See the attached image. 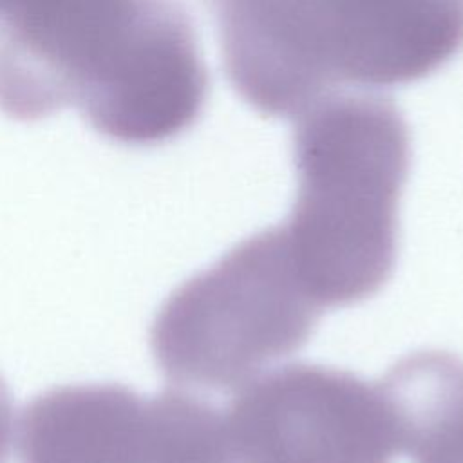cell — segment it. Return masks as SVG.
Instances as JSON below:
<instances>
[{
	"label": "cell",
	"mask_w": 463,
	"mask_h": 463,
	"mask_svg": "<svg viewBox=\"0 0 463 463\" xmlns=\"http://www.w3.org/2000/svg\"><path fill=\"white\" fill-rule=\"evenodd\" d=\"M208 89L177 0H38L2 20L0 110L13 119L76 107L101 136L148 146L188 130Z\"/></svg>",
	"instance_id": "6da1fadb"
},
{
	"label": "cell",
	"mask_w": 463,
	"mask_h": 463,
	"mask_svg": "<svg viewBox=\"0 0 463 463\" xmlns=\"http://www.w3.org/2000/svg\"><path fill=\"white\" fill-rule=\"evenodd\" d=\"M20 463H239L226 414L183 391L63 385L25 405Z\"/></svg>",
	"instance_id": "5b68a950"
},
{
	"label": "cell",
	"mask_w": 463,
	"mask_h": 463,
	"mask_svg": "<svg viewBox=\"0 0 463 463\" xmlns=\"http://www.w3.org/2000/svg\"><path fill=\"white\" fill-rule=\"evenodd\" d=\"M257 112L298 118L345 87L420 81L463 51V0H204Z\"/></svg>",
	"instance_id": "7a4b0ae2"
},
{
	"label": "cell",
	"mask_w": 463,
	"mask_h": 463,
	"mask_svg": "<svg viewBox=\"0 0 463 463\" xmlns=\"http://www.w3.org/2000/svg\"><path fill=\"white\" fill-rule=\"evenodd\" d=\"M320 309L280 224L239 242L174 289L154 318L150 345L172 383L224 391L298 351Z\"/></svg>",
	"instance_id": "277c9868"
},
{
	"label": "cell",
	"mask_w": 463,
	"mask_h": 463,
	"mask_svg": "<svg viewBox=\"0 0 463 463\" xmlns=\"http://www.w3.org/2000/svg\"><path fill=\"white\" fill-rule=\"evenodd\" d=\"M33 2H38V0H0V22L13 11H16L24 5H29Z\"/></svg>",
	"instance_id": "9c48e42d"
},
{
	"label": "cell",
	"mask_w": 463,
	"mask_h": 463,
	"mask_svg": "<svg viewBox=\"0 0 463 463\" xmlns=\"http://www.w3.org/2000/svg\"><path fill=\"white\" fill-rule=\"evenodd\" d=\"M226 421L239 463H392L402 452L382 383L315 364L250 380Z\"/></svg>",
	"instance_id": "8992f818"
},
{
	"label": "cell",
	"mask_w": 463,
	"mask_h": 463,
	"mask_svg": "<svg viewBox=\"0 0 463 463\" xmlns=\"http://www.w3.org/2000/svg\"><path fill=\"white\" fill-rule=\"evenodd\" d=\"M295 119L297 194L282 224L293 260L322 307L358 304L394 269L407 121L391 98L365 92L333 94Z\"/></svg>",
	"instance_id": "3957f363"
},
{
	"label": "cell",
	"mask_w": 463,
	"mask_h": 463,
	"mask_svg": "<svg viewBox=\"0 0 463 463\" xmlns=\"http://www.w3.org/2000/svg\"><path fill=\"white\" fill-rule=\"evenodd\" d=\"M13 434V403L9 391L0 378V463H5Z\"/></svg>",
	"instance_id": "ba28073f"
},
{
	"label": "cell",
	"mask_w": 463,
	"mask_h": 463,
	"mask_svg": "<svg viewBox=\"0 0 463 463\" xmlns=\"http://www.w3.org/2000/svg\"><path fill=\"white\" fill-rule=\"evenodd\" d=\"M394 409L402 452L414 463H463V360L445 351L402 358L380 380Z\"/></svg>",
	"instance_id": "52a82bcc"
}]
</instances>
